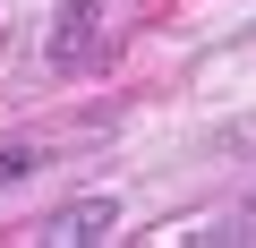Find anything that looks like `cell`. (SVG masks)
Segmentation results:
<instances>
[{
  "mask_svg": "<svg viewBox=\"0 0 256 248\" xmlns=\"http://www.w3.org/2000/svg\"><path fill=\"white\" fill-rule=\"evenodd\" d=\"M52 69H94L102 60V0H60V26L43 43Z\"/></svg>",
  "mask_w": 256,
  "mask_h": 248,
  "instance_id": "1",
  "label": "cell"
},
{
  "mask_svg": "<svg viewBox=\"0 0 256 248\" xmlns=\"http://www.w3.org/2000/svg\"><path fill=\"white\" fill-rule=\"evenodd\" d=\"M43 239H52V248H94V239H120V205H111V197L52 205V214H43Z\"/></svg>",
  "mask_w": 256,
  "mask_h": 248,
  "instance_id": "2",
  "label": "cell"
},
{
  "mask_svg": "<svg viewBox=\"0 0 256 248\" xmlns=\"http://www.w3.org/2000/svg\"><path fill=\"white\" fill-rule=\"evenodd\" d=\"M43 163V146H26V137H9V146H0V188H9V180H26Z\"/></svg>",
  "mask_w": 256,
  "mask_h": 248,
  "instance_id": "3",
  "label": "cell"
},
{
  "mask_svg": "<svg viewBox=\"0 0 256 248\" xmlns=\"http://www.w3.org/2000/svg\"><path fill=\"white\" fill-rule=\"evenodd\" d=\"M196 239H256V205H248V214H239L230 231H196Z\"/></svg>",
  "mask_w": 256,
  "mask_h": 248,
  "instance_id": "4",
  "label": "cell"
}]
</instances>
